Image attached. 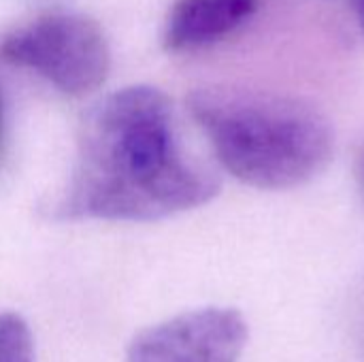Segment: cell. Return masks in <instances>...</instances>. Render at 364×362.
Segmentation results:
<instances>
[{
  "label": "cell",
  "instance_id": "obj_1",
  "mask_svg": "<svg viewBox=\"0 0 364 362\" xmlns=\"http://www.w3.org/2000/svg\"><path fill=\"white\" fill-rule=\"evenodd\" d=\"M220 186L209 166L186 154L168 96L128 85L83 115L73 173L43 211L60 222H156L207 205Z\"/></svg>",
  "mask_w": 364,
  "mask_h": 362
},
{
  "label": "cell",
  "instance_id": "obj_2",
  "mask_svg": "<svg viewBox=\"0 0 364 362\" xmlns=\"http://www.w3.org/2000/svg\"><path fill=\"white\" fill-rule=\"evenodd\" d=\"M192 119L218 162L260 190H290L333 160L335 130L309 100L264 90L200 87L188 96Z\"/></svg>",
  "mask_w": 364,
  "mask_h": 362
},
{
  "label": "cell",
  "instance_id": "obj_3",
  "mask_svg": "<svg viewBox=\"0 0 364 362\" xmlns=\"http://www.w3.org/2000/svg\"><path fill=\"white\" fill-rule=\"evenodd\" d=\"M0 60L30 68L66 96L94 94L111 73V47L98 21L45 13L0 41Z\"/></svg>",
  "mask_w": 364,
  "mask_h": 362
},
{
  "label": "cell",
  "instance_id": "obj_4",
  "mask_svg": "<svg viewBox=\"0 0 364 362\" xmlns=\"http://www.w3.org/2000/svg\"><path fill=\"white\" fill-rule=\"evenodd\" d=\"M247 322L232 307H203L141 331L126 362H239L247 346Z\"/></svg>",
  "mask_w": 364,
  "mask_h": 362
},
{
  "label": "cell",
  "instance_id": "obj_5",
  "mask_svg": "<svg viewBox=\"0 0 364 362\" xmlns=\"http://www.w3.org/2000/svg\"><path fill=\"white\" fill-rule=\"evenodd\" d=\"M260 0H177L162 28L171 53H194L224 43L258 13Z\"/></svg>",
  "mask_w": 364,
  "mask_h": 362
},
{
  "label": "cell",
  "instance_id": "obj_6",
  "mask_svg": "<svg viewBox=\"0 0 364 362\" xmlns=\"http://www.w3.org/2000/svg\"><path fill=\"white\" fill-rule=\"evenodd\" d=\"M0 362H36L32 331L15 312H0Z\"/></svg>",
  "mask_w": 364,
  "mask_h": 362
},
{
  "label": "cell",
  "instance_id": "obj_7",
  "mask_svg": "<svg viewBox=\"0 0 364 362\" xmlns=\"http://www.w3.org/2000/svg\"><path fill=\"white\" fill-rule=\"evenodd\" d=\"M339 2H343L346 6L352 9L354 19H356V23H358L360 32L364 34V0H339Z\"/></svg>",
  "mask_w": 364,
  "mask_h": 362
},
{
  "label": "cell",
  "instance_id": "obj_8",
  "mask_svg": "<svg viewBox=\"0 0 364 362\" xmlns=\"http://www.w3.org/2000/svg\"><path fill=\"white\" fill-rule=\"evenodd\" d=\"M2 139H4V100L0 94V149H2Z\"/></svg>",
  "mask_w": 364,
  "mask_h": 362
},
{
  "label": "cell",
  "instance_id": "obj_9",
  "mask_svg": "<svg viewBox=\"0 0 364 362\" xmlns=\"http://www.w3.org/2000/svg\"><path fill=\"white\" fill-rule=\"evenodd\" d=\"M358 179H360V186H363L364 190V149L363 154H360V160H358Z\"/></svg>",
  "mask_w": 364,
  "mask_h": 362
}]
</instances>
